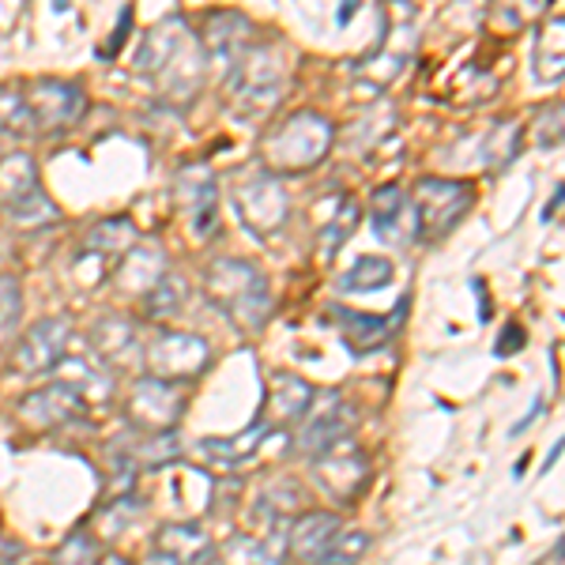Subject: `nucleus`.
I'll use <instances>...</instances> for the list:
<instances>
[{"label": "nucleus", "mask_w": 565, "mask_h": 565, "mask_svg": "<svg viewBox=\"0 0 565 565\" xmlns=\"http://www.w3.org/2000/svg\"><path fill=\"white\" fill-rule=\"evenodd\" d=\"M204 45L196 42V34L189 31L181 15H170L159 26H151V34L136 53V68L148 72L159 95L170 103H189L196 95L204 84Z\"/></svg>", "instance_id": "obj_1"}, {"label": "nucleus", "mask_w": 565, "mask_h": 565, "mask_svg": "<svg viewBox=\"0 0 565 565\" xmlns=\"http://www.w3.org/2000/svg\"><path fill=\"white\" fill-rule=\"evenodd\" d=\"M204 290L218 313L231 317L242 332H257L271 317L268 279H264V271L249 260H238V257L215 260L204 276Z\"/></svg>", "instance_id": "obj_2"}, {"label": "nucleus", "mask_w": 565, "mask_h": 565, "mask_svg": "<svg viewBox=\"0 0 565 565\" xmlns=\"http://www.w3.org/2000/svg\"><path fill=\"white\" fill-rule=\"evenodd\" d=\"M332 136L335 129L324 114L298 109V114L287 117L276 132H268V140H264V162H268L276 174H306V170H313L328 154Z\"/></svg>", "instance_id": "obj_3"}, {"label": "nucleus", "mask_w": 565, "mask_h": 565, "mask_svg": "<svg viewBox=\"0 0 565 565\" xmlns=\"http://www.w3.org/2000/svg\"><path fill=\"white\" fill-rule=\"evenodd\" d=\"M476 204V189L468 181H449V178H423L415 185L412 212H415V238L423 242H441L460 226V218Z\"/></svg>", "instance_id": "obj_4"}, {"label": "nucleus", "mask_w": 565, "mask_h": 565, "mask_svg": "<svg viewBox=\"0 0 565 565\" xmlns=\"http://www.w3.org/2000/svg\"><path fill=\"white\" fill-rule=\"evenodd\" d=\"M282 79H287V65H282V50L276 42L249 45L242 61L234 65V103L249 114L271 109L279 103Z\"/></svg>", "instance_id": "obj_5"}, {"label": "nucleus", "mask_w": 565, "mask_h": 565, "mask_svg": "<svg viewBox=\"0 0 565 565\" xmlns=\"http://www.w3.org/2000/svg\"><path fill=\"white\" fill-rule=\"evenodd\" d=\"M185 388L174 385V381H159V377H140L129 392V404H125V415H129L132 430L140 434H170L185 415Z\"/></svg>", "instance_id": "obj_6"}, {"label": "nucleus", "mask_w": 565, "mask_h": 565, "mask_svg": "<svg viewBox=\"0 0 565 565\" xmlns=\"http://www.w3.org/2000/svg\"><path fill=\"white\" fill-rule=\"evenodd\" d=\"M23 114L31 121V132H61L84 117L87 98L79 84H65V79H34L31 90L20 95Z\"/></svg>", "instance_id": "obj_7"}, {"label": "nucleus", "mask_w": 565, "mask_h": 565, "mask_svg": "<svg viewBox=\"0 0 565 565\" xmlns=\"http://www.w3.org/2000/svg\"><path fill=\"white\" fill-rule=\"evenodd\" d=\"M143 362H148V377H159V381H181L196 377V373L207 370L212 362V348H207L200 335H189V332H154L143 348Z\"/></svg>", "instance_id": "obj_8"}, {"label": "nucleus", "mask_w": 565, "mask_h": 565, "mask_svg": "<svg viewBox=\"0 0 565 565\" xmlns=\"http://www.w3.org/2000/svg\"><path fill=\"white\" fill-rule=\"evenodd\" d=\"M234 204H238L242 223L249 226L257 238H268L276 234L282 223H287L290 200L287 189L279 185L276 174H249L234 185Z\"/></svg>", "instance_id": "obj_9"}, {"label": "nucleus", "mask_w": 565, "mask_h": 565, "mask_svg": "<svg viewBox=\"0 0 565 565\" xmlns=\"http://www.w3.org/2000/svg\"><path fill=\"white\" fill-rule=\"evenodd\" d=\"M309 471H313L317 487L324 490L328 498H335L340 505H348L366 490V479H370V460L362 449H354V445L340 441L335 449L321 452V457H313L309 463Z\"/></svg>", "instance_id": "obj_10"}, {"label": "nucleus", "mask_w": 565, "mask_h": 565, "mask_svg": "<svg viewBox=\"0 0 565 565\" xmlns=\"http://www.w3.org/2000/svg\"><path fill=\"white\" fill-rule=\"evenodd\" d=\"M351 423H354V412L348 399L332 396V392H324L321 399L313 396L309 412L302 415V430H298V452L313 460V457H321V452L335 449L340 441H348Z\"/></svg>", "instance_id": "obj_11"}, {"label": "nucleus", "mask_w": 565, "mask_h": 565, "mask_svg": "<svg viewBox=\"0 0 565 565\" xmlns=\"http://www.w3.org/2000/svg\"><path fill=\"white\" fill-rule=\"evenodd\" d=\"M178 204L196 238H207L218 226V185L207 162H193L178 174Z\"/></svg>", "instance_id": "obj_12"}, {"label": "nucleus", "mask_w": 565, "mask_h": 565, "mask_svg": "<svg viewBox=\"0 0 565 565\" xmlns=\"http://www.w3.org/2000/svg\"><path fill=\"white\" fill-rule=\"evenodd\" d=\"M332 317H335V324H340L343 343H348L354 354H373V351L388 348V343L396 340L399 324H404V317H407V302H399L388 317L354 313V309L332 306Z\"/></svg>", "instance_id": "obj_13"}, {"label": "nucleus", "mask_w": 565, "mask_h": 565, "mask_svg": "<svg viewBox=\"0 0 565 565\" xmlns=\"http://www.w3.org/2000/svg\"><path fill=\"white\" fill-rule=\"evenodd\" d=\"M84 415H87V399L79 396L68 381H53V385L31 392V396L20 404V418H23V423H31L34 430L68 426V423H76V418H84Z\"/></svg>", "instance_id": "obj_14"}, {"label": "nucleus", "mask_w": 565, "mask_h": 565, "mask_svg": "<svg viewBox=\"0 0 565 565\" xmlns=\"http://www.w3.org/2000/svg\"><path fill=\"white\" fill-rule=\"evenodd\" d=\"M72 343V321L68 317H45L23 335L20 351H15V366L23 373H45L57 370L65 362V351Z\"/></svg>", "instance_id": "obj_15"}, {"label": "nucleus", "mask_w": 565, "mask_h": 565, "mask_svg": "<svg viewBox=\"0 0 565 565\" xmlns=\"http://www.w3.org/2000/svg\"><path fill=\"white\" fill-rule=\"evenodd\" d=\"M215 558V546L204 527L196 524H162L154 532V546L148 565H207Z\"/></svg>", "instance_id": "obj_16"}, {"label": "nucleus", "mask_w": 565, "mask_h": 565, "mask_svg": "<svg viewBox=\"0 0 565 565\" xmlns=\"http://www.w3.org/2000/svg\"><path fill=\"white\" fill-rule=\"evenodd\" d=\"M276 426H268L264 418L249 426V430L234 434V437H204L196 445V457L207 463V468H218V471H234L242 463H249L253 457H260V445L268 441Z\"/></svg>", "instance_id": "obj_17"}, {"label": "nucleus", "mask_w": 565, "mask_h": 565, "mask_svg": "<svg viewBox=\"0 0 565 565\" xmlns=\"http://www.w3.org/2000/svg\"><path fill=\"white\" fill-rule=\"evenodd\" d=\"M370 223L377 231L381 242L392 245H407L415 238V212H412V196L399 185H381L370 196Z\"/></svg>", "instance_id": "obj_18"}, {"label": "nucleus", "mask_w": 565, "mask_h": 565, "mask_svg": "<svg viewBox=\"0 0 565 565\" xmlns=\"http://www.w3.org/2000/svg\"><path fill=\"white\" fill-rule=\"evenodd\" d=\"M313 404V388L309 381H302L298 373L290 370H276L268 377V418L264 423H302V415Z\"/></svg>", "instance_id": "obj_19"}, {"label": "nucleus", "mask_w": 565, "mask_h": 565, "mask_svg": "<svg viewBox=\"0 0 565 565\" xmlns=\"http://www.w3.org/2000/svg\"><path fill=\"white\" fill-rule=\"evenodd\" d=\"M249 34H253V23L245 20L242 12H215L207 20V34H204V45L207 53L218 61V65L234 68L242 61V53L249 50ZM204 53V57H207Z\"/></svg>", "instance_id": "obj_20"}, {"label": "nucleus", "mask_w": 565, "mask_h": 565, "mask_svg": "<svg viewBox=\"0 0 565 565\" xmlns=\"http://www.w3.org/2000/svg\"><path fill=\"white\" fill-rule=\"evenodd\" d=\"M340 535V516L332 513H302L295 524H290L287 543L295 546V554L302 562H321L324 551L332 546V540Z\"/></svg>", "instance_id": "obj_21"}, {"label": "nucleus", "mask_w": 565, "mask_h": 565, "mask_svg": "<svg viewBox=\"0 0 565 565\" xmlns=\"http://www.w3.org/2000/svg\"><path fill=\"white\" fill-rule=\"evenodd\" d=\"M39 167L26 151H12L0 159V207L12 212L31 193H39Z\"/></svg>", "instance_id": "obj_22"}, {"label": "nucleus", "mask_w": 565, "mask_h": 565, "mask_svg": "<svg viewBox=\"0 0 565 565\" xmlns=\"http://www.w3.org/2000/svg\"><path fill=\"white\" fill-rule=\"evenodd\" d=\"M162 276H167V253L159 245H132L129 260L121 268V287L129 295H151Z\"/></svg>", "instance_id": "obj_23"}, {"label": "nucleus", "mask_w": 565, "mask_h": 565, "mask_svg": "<svg viewBox=\"0 0 565 565\" xmlns=\"http://www.w3.org/2000/svg\"><path fill=\"white\" fill-rule=\"evenodd\" d=\"M132 245H136V226L125 215H114V218H103V223L87 234L84 253L103 260L109 253H129Z\"/></svg>", "instance_id": "obj_24"}, {"label": "nucleus", "mask_w": 565, "mask_h": 565, "mask_svg": "<svg viewBox=\"0 0 565 565\" xmlns=\"http://www.w3.org/2000/svg\"><path fill=\"white\" fill-rule=\"evenodd\" d=\"M95 351L106 362H125L136 351V324L125 317H106L95 324Z\"/></svg>", "instance_id": "obj_25"}, {"label": "nucleus", "mask_w": 565, "mask_h": 565, "mask_svg": "<svg viewBox=\"0 0 565 565\" xmlns=\"http://www.w3.org/2000/svg\"><path fill=\"white\" fill-rule=\"evenodd\" d=\"M218 565H282V551H276V543L253 540V535H234L218 546Z\"/></svg>", "instance_id": "obj_26"}, {"label": "nucleus", "mask_w": 565, "mask_h": 565, "mask_svg": "<svg viewBox=\"0 0 565 565\" xmlns=\"http://www.w3.org/2000/svg\"><path fill=\"white\" fill-rule=\"evenodd\" d=\"M396 268H392L388 257H359L348 268V276L340 279V290L343 295H359V290H381L388 287Z\"/></svg>", "instance_id": "obj_27"}, {"label": "nucleus", "mask_w": 565, "mask_h": 565, "mask_svg": "<svg viewBox=\"0 0 565 565\" xmlns=\"http://www.w3.org/2000/svg\"><path fill=\"white\" fill-rule=\"evenodd\" d=\"M535 76L543 84H558L562 79V12H554V20L543 26L535 39Z\"/></svg>", "instance_id": "obj_28"}, {"label": "nucleus", "mask_w": 565, "mask_h": 565, "mask_svg": "<svg viewBox=\"0 0 565 565\" xmlns=\"http://www.w3.org/2000/svg\"><path fill=\"white\" fill-rule=\"evenodd\" d=\"M185 298H189L185 279H181V276H170V271H167L159 287H154L151 295H143V302H148V313H151V317H159V321H170V317H178V313H181Z\"/></svg>", "instance_id": "obj_29"}, {"label": "nucleus", "mask_w": 565, "mask_h": 565, "mask_svg": "<svg viewBox=\"0 0 565 565\" xmlns=\"http://www.w3.org/2000/svg\"><path fill=\"white\" fill-rule=\"evenodd\" d=\"M8 215H12L15 226H23V231H34V226H53V223H57L61 207L53 204L45 189H39V193H31V196L23 200V204H15Z\"/></svg>", "instance_id": "obj_30"}, {"label": "nucleus", "mask_w": 565, "mask_h": 565, "mask_svg": "<svg viewBox=\"0 0 565 565\" xmlns=\"http://www.w3.org/2000/svg\"><path fill=\"white\" fill-rule=\"evenodd\" d=\"M23 317V295L15 276H0V343L12 340Z\"/></svg>", "instance_id": "obj_31"}, {"label": "nucleus", "mask_w": 565, "mask_h": 565, "mask_svg": "<svg viewBox=\"0 0 565 565\" xmlns=\"http://www.w3.org/2000/svg\"><path fill=\"white\" fill-rule=\"evenodd\" d=\"M370 546V535L366 532H348V535H335L332 546L324 551V558L317 565H354L366 554Z\"/></svg>", "instance_id": "obj_32"}, {"label": "nucleus", "mask_w": 565, "mask_h": 565, "mask_svg": "<svg viewBox=\"0 0 565 565\" xmlns=\"http://www.w3.org/2000/svg\"><path fill=\"white\" fill-rule=\"evenodd\" d=\"M516 140H521V129L513 121H501L487 140V167H505L509 159L516 154Z\"/></svg>", "instance_id": "obj_33"}, {"label": "nucleus", "mask_w": 565, "mask_h": 565, "mask_svg": "<svg viewBox=\"0 0 565 565\" xmlns=\"http://www.w3.org/2000/svg\"><path fill=\"white\" fill-rule=\"evenodd\" d=\"M57 565H98V540L87 532L68 535L57 551Z\"/></svg>", "instance_id": "obj_34"}, {"label": "nucleus", "mask_w": 565, "mask_h": 565, "mask_svg": "<svg viewBox=\"0 0 565 565\" xmlns=\"http://www.w3.org/2000/svg\"><path fill=\"white\" fill-rule=\"evenodd\" d=\"M359 226V204L354 200H348V207H343V218H332V223L321 231V245H324V253H332V249H340V242H348V234Z\"/></svg>", "instance_id": "obj_35"}, {"label": "nucleus", "mask_w": 565, "mask_h": 565, "mask_svg": "<svg viewBox=\"0 0 565 565\" xmlns=\"http://www.w3.org/2000/svg\"><path fill=\"white\" fill-rule=\"evenodd\" d=\"M524 343H527L524 328H521V324H505V332H501V340L494 343V354H498V359H509V354L521 351Z\"/></svg>", "instance_id": "obj_36"}, {"label": "nucleus", "mask_w": 565, "mask_h": 565, "mask_svg": "<svg viewBox=\"0 0 565 565\" xmlns=\"http://www.w3.org/2000/svg\"><path fill=\"white\" fill-rule=\"evenodd\" d=\"M129 23H132V12H129V8H125V12H121V20H117L114 42H109V45H106V50H103V53H106V57H109V53H114V50H117V45H121V39H125V26H129Z\"/></svg>", "instance_id": "obj_37"}, {"label": "nucleus", "mask_w": 565, "mask_h": 565, "mask_svg": "<svg viewBox=\"0 0 565 565\" xmlns=\"http://www.w3.org/2000/svg\"><path fill=\"white\" fill-rule=\"evenodd\" d=\"M98 565H129L121 558V554H106V558H98Z\"/></svg>", "instance_id": "obj_38"}, {"label": "nucleus", "mask_w": 565, "mask_h": 565, "mask_svg": "<svg viewBox=\"0 0 565 565\" xmlns=\"http://www.w3.org/2000/svg\"><path fill=\"white\" fill-rule=\"evenodd\" d=\"M0 260H4V249H0Z\"/></svg>", "instance_id": "obj_39"}]
</instances>
